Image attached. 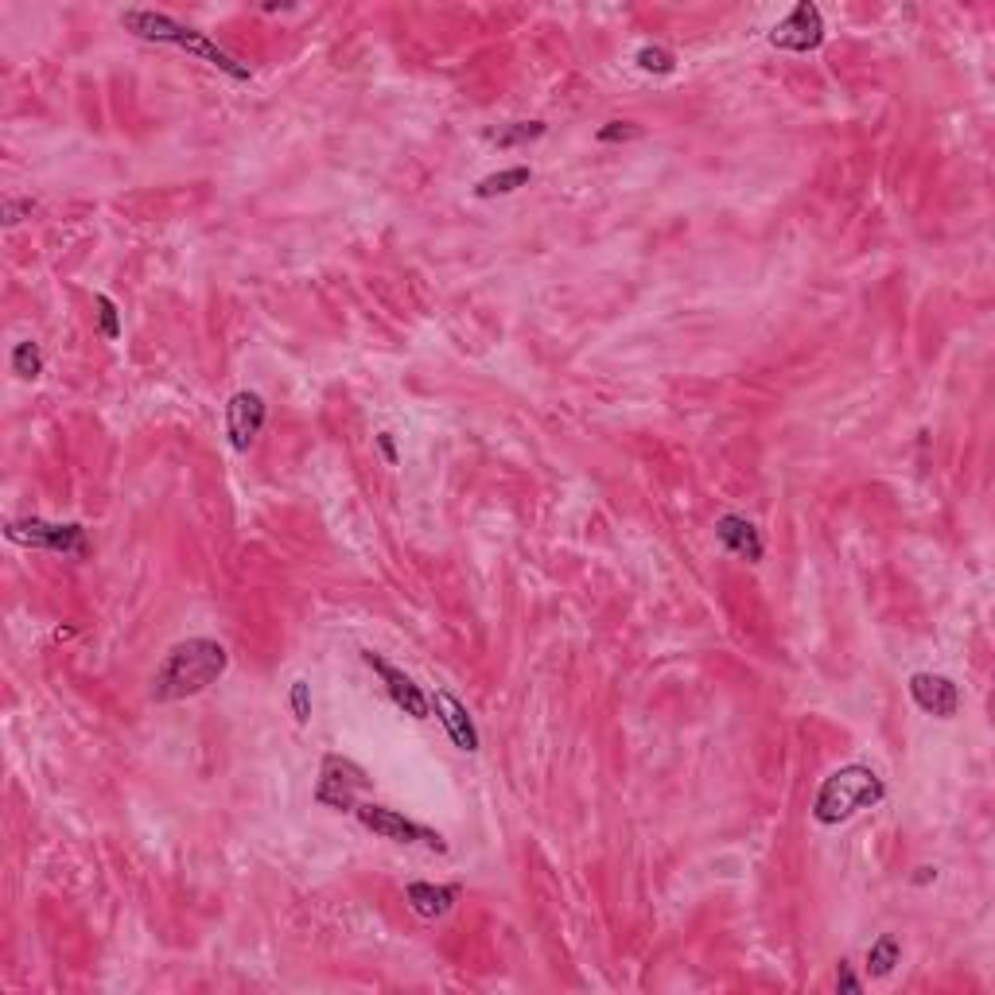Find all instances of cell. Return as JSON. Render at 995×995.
<instances>
[{
  "instance_id": "cell-15",
  "label": "cell",
  "mask_w": 995,
  "mask_h": 995,
  "mask_svg": "<svg viewBox=\"0 0 995 995\" xmlns=\"http://www.w3.org/2000/svg\"><path fill=\"white\" fill-rule=\"evenodd\" d=\"M898 961H902V945H898L895 933H883V938L875 941L872 949H867V972H872L875 980L890 976Z\"/></svg>"
},
{
  "instance_id": "cell-17",
  "label": "cell",
  "mask_w": 995,
  "mask_h": 995,
  "mask_svg": "<svg viewBox=\"0 0 995 995\" xmlns=\"http://www.w3.org/2000/svg\"><path fill=\"white\" fill-rule=\"evenodd\" d=\"M12 374L24 381H35L43 374V350L40 343H32V338H24V343H17V350H12Z\"/></svg>"
},
{
  "instance_id": "cell-6",
  "label": "cell",
  "mask_w": 995,
  "mask_h": 995,
  "mask_svg": "<svg viewBox=\"0 0 995 995\" xmlns=\"http://www.w3.org/2000/svg\"><path fill=\"white\" fill-rule=\"evenodd\" d=\"M370 786V778H366V770L358 763H350V758H338V755H327L323 758V774H320V790H315V798H320V805H331V809H354V798Z\"/></svg>"
},
{
  "instance_id": "cell-24",
  "label": "cell",
  "mask_w": 995,
  "mask_h": 995,
  "mask_svg": "<svg viewBox=\"0 0 995 995\" xmlns=\"http://www.w3.org/2000/svg\"><path fill=\"white\" fill-rule=\"evenodd\" d=\"M378 447H381V455H386L389 463H397V447H393V436H389V432H381L378 436Z\"/></svg>"
},
{
  "instance_id": "cell-5",
  "label": "cell",
  "mask_w": 995,
  "mask_h": 995,
  "mask_svg": "<svg viewBox=\"0 0 995 995\" xmlns=\"http://www.w3.org/2000/svg\"><path fill=\"white\" fill-rule=\"evenodd\" d=\"M358 813V821L366 824V829L374 832V836L381 840H393V844H424L432 847V852H447L444 836L432 829H424V824L409 821L404 813H397V809H386V805H358L354 809Z\"/></svg>"
},
{
  "instance_id": "cell-12",
  "label": "cell",
  "mask_w": 995,
  "mask_h": 995,
  "mask_svg": "<svg viewBox=\"0 0 995 995\" xmlns=\"http://www.w3.org/2000/svg\"><path fill=\"white\" fill-rule=\"evenodd\" d=\"M716 537L720 544H724L727 552H735V556L750 560V564H758L763 560V537H758V529L750 526L747 518H739V513H724V518L716 521Z\"/></svg>"
},
{
  "instance_id": "cell-14",
  "label": "cell",
  "mask_w": 995,
  "mask_h": 995,
  "mask_svg": "<svg viewBox=\"0 0 995 995\" xmlns=\"http://www.w3.org/2000/svg\"><path fill=\"white\" fill-rule=\"evenodd\" d=\"M529 180H533V172H529V167H506V172H494V175H486V180H478L475 195H478V198L513 195V191L526 187Z\"/></svg>"
},
{
  "instance_id": "cell-13",
  "label": "cell",
  "mask_w": 995,
  "mask_h": 995,
  "mask_svg": "<svg viewBox=\"0 0 995 995\" xmlns=\"http://www.w3.org/2000/svg\"><path fill=\"white\" fill-rule=\"evenodd\" d=\"M459 895L463 890L455 887H436V883H409V887H404V898H409V906L412 910L420 913V918H444L447 910H452L455 902H459Z\"/></svg>"
},
{
  "instance_id": "cell-4",
  "label": "cell",
  "mask_w": 995,
  "mask_h": 995,
  "mask_svg": "<svg viewBox=\"0 0 995 995\" xmlns=\"http://www.w3.org/2000/svg\"><path fill=\"white\" fill-rule=\"evenodd\" d=\"M4 537L17 544H28V549H47V552H63V556H78L83 560L90 552V541H86L83 526H58V521H9Z\"/></svg>"
},
{
  "instance_id": "cell-8",
  "label": "cell",
  "mask_w": 995,
  "mask_h": 995,
  "mask_svg": "<svg viewBox=\"0 0 995 995\" xmlns=\"http://www.w3.org/2000/svg\"><path fill=\"white\" fill-rule=\"evenodd\" d=\"M264 417H269V409H264L261 393L241 389V393L230 397V404H226V436H230L234 452H249L257 444V436L264 429Z\"/></svg>"
},
{
  "instance_id": "cell-22",
  "label": "cell",
  "mask_w": 995,
  "mask_h": 995,
  "mask_svg": "<svg viewBox=\"0 0 995 995\" xmlns=\"http://www.w3.org/2000/svg\"><path fill=\"white\" fill-rule=\"evenodd\" d=\"M292 707H296V720H300V724H307V716H312V700H307V681H296V684H292Z\"/></svg>"
},
{
  "instance_id": "cell-10",
  "label": "cell",
  "mask_w": 995,
  "mask_h": 995,
  "mask_svg": "<svg viewBox=\"0 0 995 995\" xmlns=\"http://www.w3.org/2000/svg\"><path fill=\"white\" fill-rule=\"evenodd\" d=\"M910 696L921 712H930V716H938V720H953L956 712H961V689L941 673H913Z\"/></svg>"
},
{
  "instance_id": "cell-1",
  "label": "cell",
  "mask_w": 995,
  "mask_h": 995,
  "mask_svg": "<svg viewBox=\"0 0 995 995\" xmlns=\"http://www.w3.org/2000/svg\"><path fill=\"white\" fill-rule=\"evenodd\" d=\"M226 666H230V653H226L223 642H215V638H187L175 650H167L164 666L152 677L149 696L156 704L198 696V692H206L226 673Z\"/></svg>"
},
{
  "instance_id": "cell-9",
  "label": "cell",
  "mask_w": 995,
  "mask_h": 995,
  "mask_svg": "<svg viewBox=\"0 0 995 995\" xmlns=\"http://www.w3.org/2000/svg\"><path fill=\"white\" fill-rule=\"evenodd\" d=\"M363 661L374 669V673L381 677V684H386L389 700H393V704L401 707L404 716H412V720H429L432 704H429V696H424V692H420V684L412 681L409 673H401V669H397V666H389V661H381L378 653H370V650L363 653Z\"/></svg>"
},
{
  "instance_id": "cell-16",
  "label": "cell",
  "mask_w": 995,
  "mask_h": 995,
  "mask_svg": "<svg viewBox=\"0 0 995 995\" xmlns=\"http://www.w3.org/2000/svg\"><path fill=\"white\" fill-rule=\"evenodd\" d=\"M537 137H544V121H513V125H502V129L486 132V140H490V144H498V149L529 144V140H537Z\"/></svg>"
},
{
  "instance_id": "cell-25",
  "label": "cell",
  "mask_w": 995,
  "mask_h": 995,
  "mask_svg": "<svg viewBox=\"0 0 995 995\" xmlns=\"http://www.w3.org/2000/svg\"><path fill=\"white\" fill-rule=\"evenodd\" d=\"M930 879H938V872H933V867H918V875H913V883H930Z\"/></svg>"
},
{
  "instance_id": "cell-19",
  "label": "cell",
  "mask_w": 995,
  "mask_h": 995,
  "mask_svg": "<svg viewBox=\"0 0 995 995\" xmlns=\"http://www.w3.org/2000/svg\"><path fill=\"white\" fill-rule=\"evenodd\" d=\"M634 137H642V129H638L634 121H610V125H603V129L595 132L599 144H615V140H634Z\"/></svg>"
},
{
  "instance_id": "cell-11",
  "label": "cell",
  "mask_w": 995,
  "mask_h": 995,
  "mask_svg": "<svg viewBox=\"0 0 995 995\" xmlns=\"http://www.w3.org/2000/svg\"><path fill=\"white\" fill-rule=\"evenodd\" d=\"M432 707H436L440 724L447 727V735H452L455 747L467 750V755H475V750H478V727H475V720H471L467 704H463V700H455L447 689H436V692H432Z\"/></svg>"
},
{
  "instance_id": "cell-7",
  "label": "cell",
  "mask_w": 995,
  "mask_h": 995,
  "mask_svg": "<svg viewBox=\"0 0 995 995\" xmlns=\"http://www.w3.org/2000/svg\"><path fill=\"white\" fill-rule=\"evenodd\" d=\"M770 43L781 51H793V55H805V51H816L824 43V17L813 0H801L798 9L781 24L770 28Z\"/></svg>"
},
{
  "instance_id": "cell-23",
  "label": "cell",
  "mask_w": 995,
  "mask_h": 995,
  "mask_svg": "<svg viewBox=\"0 0 995 995\" xmlns=\"http://www.w3.org/2000/svg\"><path fill=\"white\" fill-rule=\"evenodd\" d=\"M836 987H840V992H847V995H856V992H859V987H864V984H859V980H856V972H852V969H847V964H844V961H840V976H836Z\"/></svg>"
},
{
  "instance_id": "cell-3",
  "label": "cell",
  "mask_w": 995,
  "mask_h": 995,
  "mask_svg": "<svg viewBox=\"0 0 995 995\" xmlns=\"http://www.w3.org/2000/svg\"><path fill=\"white\" fill-rule=\"evenodd\" d=\"M883 798H887V786H883L879 774L864 763H847L821 781V790H816V801H813V816L816 824L832 829V824L852 821L864 809H875Z\"/></svg>"
},
{
  "instance_id": "cell-21",
  "label": "cell",
  "mask_w": 995,
  "mask_h": 995,
  "mask_svg": "<svg viewBox=\"0 0 995 995\" xmlns=\"http://www.w3.org/2000/svg\"><path fill=\"white\" fill-rule=\"evenodd\" d=\"M32 210H35L32 198H4V226L24 223V218L32 215Z\"/></svg>"
},
{
  "instance_id": "cell-2",
  "label": "cell",
  "mask_w": 995,
  "mask_h": 995,
  "mask_svg": "<svg viewBox=\"0 0 995 995\" xmlns=\"http://www.w3.org/2000/svg\"><path fill=\"white\" fill-rule=\"evenodd\" d=\"M121 24L129 28L132 35H140V40H152V43H172V47L187 51V55H198L203 63L218 66L223 75L238 78V83H249V66L238 63V58L230 55V51H223L215 40L206 32H195V28L180 24V20H172L167 12H152V9H129L121 17Z\"/></svg>"
},
{
  "instance_id": "cell-20",
  "label": "cell",
  "mask_w": 995,
  "mask_h": 995,
  "mask_svg": "<svg viewBox=\"0 0 995 995\" xmlns=\"http://www.w3.org/2000/svg\"><path fill=\"white\" fill-rule=\"evenodd\" d=\"M98 304V315H101V335L106 338H121V320H117V307L109 296H98L94 300Z\"/></svg>"
},
{
  "instance_id": "cell-18",
  "label": "cell",
  "mask_w": 995,
  "mask_h": 995,
  "mask_svg": "<svg viewBox=\"0 0 995 995\" xmlns=\"http://www.w3.org/2000/svg\"><path fill=\"white\" fill-rule=\"evenodd\" d=\"M638 66H642L646 75H673V66H677V58H673V51H666V47H653V43H646V47H638Z\"/></svg>"
}]
</instances>
